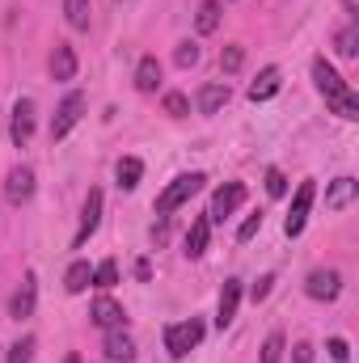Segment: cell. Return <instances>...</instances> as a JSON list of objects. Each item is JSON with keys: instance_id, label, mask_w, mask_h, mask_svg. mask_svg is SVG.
<instances>
[{"instance_id": "obj_1", "label": "cell", "mask_w": 359, "mask_h": 363, "mask_svg": "<svg viewBox=\"0 0 359 363\" xmlns=\"http://www.w3.org/2000/svg\"><path fill=\"white\" fill-rule=\"evenodd\" d=\"M203 182H207L203 174H182V178H174L170 186H165V190H161V194H157L153 211H157L161 220H165V216H174L182 203H190V199H194V194L203 190Z\"/></svg>"}, {"instance_id": "obj_2", "label": "cell", "mask_w": 359, "mask_h": 363, "mask_svg": "<svg viewBox=\"0 0 359 363\" xmlns=\"http://www.w3.org/2000/svg\"><path fill=\"white\" fill-rule=\"evenodd\" d=\"M199 342H203V321H199V317H190V321H174V325L165 330V351H170L174 359H186Z\"/></svg>"}, {"instance_id": "obj_3", "label": "cell", "mask_w": 359, "mask_h": 363, "mask_svg": "<svg viewBox=\"0 0 359 363\" xmlns=\"http://www.w3.org/2000/svg\"><path fill=\"white\" fill-rule=\"evenodd\" d=\"M313 199H317V182H300V190H296V199H292V211H287V220H283V233H287V237H300V233H304L309 211H313Z\"/></svg>"}, {"instance_id": "obj_4", "label": "cell", "mask_w": 359, "mask_h": 363, "mask_svg": "<svg viewBox=\"0 0 359 363\" xmlns=\"http://www.w3.org/2000/svg\"><path fill=\"white\" fill-rule=\"evenodd\" d=\"M81 114H85V93L72 89L64 101H60V110H55V118H51V140H64L77 123H81Z\"/></svg>"}, {"instance_id": "obj_5", "label": "cell", "mask_w": 359, "mask_h": 363, "mask_svg": "<svg viewBox=\"0 0 359 363\" xmlns=\"http://www.w3.org/2000/svg\"><path fill=\"white\" fill-rule=\"evenodd\" d=\"M245 194H250V190H245L241 182H224V186H220V190L211 194L207 220H211V224H216V220H228V216H233V211H237V207L245 203Z\"/></svg>"}, {"instance_id": "obj_6", "label": "cell", "mask_w": 359, "mask_h": 363, "mask_svg": "<svg viewBox=\"0 0 359 363\" xmlns=\"http://www.w3.org/2000/svg\"><path fill=\"white\" fill-rule=\"evenodd\" d=\"M34 114H38V110H34V101H30V97H21V101L13 106L9 135H13V144H17V148H26V144H30V135H34Z\"/></svg>"}, {"instance_id": "obj_7", "label": "cell", "mask_w": 359, "mask_h": 363, "mask_svg": "<svg viewBox=\"0 0 359 363\" xmlns=\"http://www.w3.org/2000/svg\"><path fill=\"white\" fill-rule=\"evenodd\" d=\"M4 199H9L13 207H21V203L34 199V169H30V165L9 169V178H4Z\"/></svg>"}, {"instance_id": "obj_8", "label": "cell", "mask_w": 359, "mask_h": 363, "mask_svg": "<svg viewBox=\"0 0 359 363\" xmlns=\"http://www.w3.org/2000/svg\"><path fill=\"white\" fill-rule=\"evenodd\" d=\"M304 291H309L313 300H338V291H343V274L334 271V267L313 271L309 274V283H304Z\"/></svg>"}, {"instance_id": "obj_9", "label": "cell", "mask_w": 359, "mask_h": 363, "mask_svg": "<svg viewBox=\"0 0 359 363\" xmlns=\"http://www.w3.org/2000/svg\"><path fill=\"white\" fill-rule=\"evenodd\" d=\"M101 190H89V199H85V211H81V228H77V237H72V245L81 250L85 241H89L93 233H97V224H101Z\"/></svg>"}, {"instance_id": "obj_10", "label": "cell", "mask_w": 359, "mask_h": 363, "mask_svg": "<svg viewBox=\"0 0 359 363\" xmlns=\"http://www.w3.org/2000/svg\"><path fill=\"white\" fill-rule=\"evenodd\" d=\"M34 300H38V279L26 274V283H21V287L13 291V300H9V317H13V321L34 317Z\"/></svg>"}, {"instance_id": "obj_11", "label": "cell", "mask_w": 359, "mask_h": 363, "mask_svg": "<svg viewBox=\"0 0 359 363\" xmlns=\"http://www.w3.org/2000/svg\"><path fill=\"white\" fill-rule=\"evenodd\" d=\"M237 304H241V279H224V291H220V304H216V325H220V330L233 325Z\"/></svg>"}, {"instance_id": "obj_12", "label": "cell", "mask_w": 359, "mask_h": 363, "mask_svg": "<svg viewBox=\"0 0 359 363\" xmlns=\"http://www.w3.org/2000/svg\"><path fill=\"white\" fill-rule=\"evenodd\" d=\"M89 317H93V325H101V330H118L127 313H123V304H118L114 296H97L93 308H89Z\"/></svg>"}, {"instance_id": "obj_13", "label": "cell", "mask_w": 359, "mask_h": 363, "mask_svg": "<svg viewBox=\"0 0 359 363\" xmlns=\"http://www.w3.org/2000/svg\"><path fill=\"white\" fill-rule=\"evenodd\" d=\"M101 351H106L110 363H131L136 359V342H131V334H127L123 325H118V330H106V347H101Z\"/></svg>"}, {"instance_id": "obj_14", "label": "cell", "mask_w": 359, "mask_h": 363, "mask_svg": "<svg viewBox=\"0 0 359 363\" xmlns=\"http://www.w3.org/2000/svg\"><path fill=\"white\" fill-rule=\"evenodd\" d=\"M313 81H317V89L326 93V101L351 89V85H347V81H343V77L334 72V64H330V60H313Z\"/></svg>"}, {"instance_id": "obj_15", "label": "cell", "mask_w": 359, "mask_h": 363, "mask_svg": "<svg viewBox=\"0 0 359 363\" xmlns=\"http://www.w3.org/2000/svg\"><path fill=\"white\" fill-rule=\"evenodd\" d=\"M207 241H211V220H207V216H199V220L190 224L186 241H182V245H186L182 254H186V258L194 262V258H203V254H207Z\"/></svg>"}, {"instance_id": "obj_16", "label": "cell", "mask_w": 359, "mask_h": 363, "mask_svg": "<svg viewBox=\"0 0 359 363\" xmlns=\"http://www.w3.org/2000/svg\"><path fill=\"white\" fill-rule=\"evenodd\" d=\"M355 194H359V182L355 178L330 182V190H326V207H330V211H343V207H351V203H355Z\"/></svg>"}, {"instance_id": "obj_17", "label": "cell", "mask_w": 359, "mask_h": 363, "mask_svg": "<svg viewBox=\"0 0 359 363\" xmlns=\"http://www.w3.org/2000/svg\"><path fill=\"white\" fill-rule=\"evenodd\" d=\"M51 77L55 81H72L77 77V51L68 43H55V51H51Z\"/></svg>"}, {"instance_id": "obj_18", "label": "cell", "mask_w": 359, "mask_h": 363, "mask_svg": "<svg viewBox=\"0 0 359 363\" xmlns=\"http://www.w3.org/2000/svg\"><path fill=\"white\" fill-rule=\"evenodd\" d=\"M157 85H161V60H157V55H144V60L136 64V89L157 93Z\"/></svg>"}, {"instance_id": "obj_19", "label": "cell", "mask_w": 359, "mask_h": 363, "mask_svg": "<svg viewBox=\"0 0 359 363\" xmlns=\"http://www.w3.org/2000/svg\"><path fill=\"white\" fill-rule=\"evenodd\" d=\"M279 85H283L279 68H263V72H258V81L250 85V101H270V97L279 93Z\"/></svg>"}, {"instance_id": "obj_20", "label": "cell", "mask_w": 359, "mask_h": 363, "mask_svg": "<svg viewBox=\"0 0 359 363\" xmlns=\"http://www.w3.org/2000/svg\"><path fill=\"white\" fill-rule=\"evenodd\" d=\"M89 13H93V0H64V17L72 30H89Z\"/></svg>"}, {"instance_id": "obj_21", "label": "cell", "mask_w": 359, "mask_h": 363, "mask_svg": "<svg viewBox=\"0 0 359 363\" xmlns=\"http://www.w3.org/2000/svg\"><path fill=\"white\" fill-rule=\"evenodd\" d=\"M89 283H93V267H89V262H72V267H68V274H64V287H68L72 296H81Z\"/></svg>"}, {"instance_id": "obj_22", "label": "cell", "mask_w": 359, "mask_h": 363, "mask_svg": "<svg viewBox=\"0 0 359 363\" xmlns=\"http://www.w3.org/2000/svg\"><path fill=\"white\" fill-rule=\"evenodd\" d=\"M140 178H144V161H140V157H123V161H118V186H123V190H136Z\"/></svg>"}, {"instance_id": "obj_23", "label": "cell", "mask_w": 359, "mask_h": 363, "mask_svg": "<svg viewBox=\"0 0 359 363\" xmlns=\"http://www.w3.org/2000/svg\"><path fill=\"white\" fill-rule=\"evenodd\" d=\"M220 9H224L220 0H203V4H199V13H194V26H199V34H211V30L220 26Z\"/></svg>"}, {"instance_id": "obj_24", "label": "cell", "mask_w": 359, "mask_h": 363, "mask_svg": "<svg viewBox=\"0 0 359 363\" xmlns=\"http://www.w3.org/2000/svg\"><path fill=\"white\" fill-rule=\"evenodd\" d=\"M220 106H228V85H207V89L199 93V110L203 114H216Z\"/></svg>"}, {"instance_id": "obj_25", "label": "cell", "mask_w": 359, "mask_h": 363, "mask_svg": "<svg viewBox=\"0 0 359 363\" xmlns=\"http://www.w3.org/2000/svg\"><path fill=\"white\" fill-rule=\"evenodd\" d=\"M330 110H334L338 118L355 123V118H359V97H355V89H347V93H338V97H330Z\"/></svg>"}, {"instance_id": "obj_26", "label": "cell", "mask_w": 359, "mask_h": 363, "mask_svg": "<svg viewBox=\"0 0 359 363\" xmlns=\"http://www.w3.org/2000/svg\"><path fill=\"white\" fill-rule=\"evenodd\" d=\"M334 47H338V55H347V60H355V55H359V26H355V21L338 30V38H334Z\"/></svg>"}, {"instance_id": "obj_27", "label": "cell", "mask_w": 359, "mask_h": 363, "mask_svg": "<svg viewBox=\"0 0 359 363\" xmlns=\"http://www.w3.org/2000/svg\"><path fill=\"white\" fill-rule=\"evenodd\" d=\"M114 283H118V262H114V258H106L101 267H93V287L106 291V287H114Z\"/></svg>"}, {"instance_id": "obj_28", "label": "cell", "mask_w": 359, "mask_h": 363, "mask_svg": "<svg viewBox=\"0 0 359 363\" xmlns=\"http://www.w3.org/2000/svg\"><path fill=\"white\" fill-rule=\"evenodd\" d=\"M241 64H245V51H241V47H237V43H233V47H224V51H220V68H224V72H228V77H233V72H241Z\"/></svg>"}, {"instance_id": "obj_29", "label": "cell", "mask_w": 359, "mask_h": 363, "mask_svg": "<svg viewBox=\"0 0 359 363\" xmlns=\"http://www.w3.org/2000/svg\"><path fill=\"white\" fill-rule=\"evenodd\" d=\"M174 64H178V68H194V64H199V43H178Z\"/></svg>"}, {"instance_id": "obj_30", "label": "cell", "mask_w": 359, "mask_h": 363, "mask_svg": "<svg viewBox=\"0 0 359 363\" xmlns=\"http://www.w3.org/2000/svg\"><path fill=\"white\" fill-rule=\"evenodd\" d=\"M9 363H34V338H21L9 347Z\"/></svg>"}, {"instance_id": "obj_31", "label": "cell", "mask_w": 359, "mask_h": 363, "mask_svg": "<svg viewBox=\"0 0 359 363\" xmlns=\"http://www.w3.org/2000/svg\"><path fill=\"white\" fill-rule=\"evenodd\" d=\"M165 114H174V118H186V114H190L186 93H165Z\"/></svg>"}, {"instance_id": "obj_32", "label": "cell", "mask_w": 359, "mask_h": 363, "mask_svg": "<svg viewBox=\"0 0 359 363\" xmlns=\"http://www.w3.org/2000/svg\"><path fill=\"white\" fill-rule=\"evenodd\" d=\"M283 359V334H270L263 342V363H279Z\"/></svg>"}, {"instance_id": "obj_33", "label": "cell", "mask_w": 359, "mask_h": 363, "mask_svg": "<svg viewBox=\"0 0 359 363\" xmlns=\"http://www.w3.org/2000/svg\"><path fill=\"white\" fill-rule=\"evenodd\" d=\"M267 194L270 199H283V194H287V178H283L279 169H270L267 174Z\"/></svg>"}, {"instance_id": "obj_34", "label": "cell", "mask_w": 359, "mask_h": 363, "mask_svg": "<svg viewBox=\"0 0 359 363\" xmlns=\"http://www.w3.org/2000/svg\"><path fill=\"white\" fill-rule=\"evenodd\" d=\"M326 351H330V359H334V363H347V359H351L347 338H330V347H326Z\"/></svg>"}, {"instance_id": "obj_35", "label": "cell", "mask_w": 359, "mask_h": 363, "mask_svg": "<svg viewBox=\"0 0 359 363\" xmlns=\"http://www.w3.org/2000/svg\"><path fill=\"white\" fill-rule=\"evenodd\" d=\"M258 228H263V216H250V220H245V224L237 228V241H250V237H254Z\"/></svg>"}, {"instance_id": "obj_36", "label": "cell", "mask_w": 359, "mask_h": 363, "mask_svg": "<svg viewBox=\"0 0 359 363\" xmlns=\"http://www.w3.org/2000/svg\"><path fill=\"white\" fill-rule=\"evenodd\" d=\"M270 283H275V274H263V279L254 283V291H250V296H254V304H258V300H267V296H270Z\"/></svg>"}, {"instance_id": "obj_37", "label": "cell", "mask_w": 359, "mask_h": 363, "mask_svg": "<svg viewBox=\"0 0 359 363\" xmlns=\"http://www.w3.org/2000/svg\"><path fill=\"white\" fill-rule=\"evenodd\" d=\"M296 363H313V347H309V342L296 347Z\"/></svg>"}, {"instance_id": "obj_38", "label": "cell", "mask_w": 359, "mask_h": 363, "mask_svg": "<svg viewBox=\"0 0 359 363\" xmlns=\"http://www.w3.org/2000/svg\"><path fill=\"white\" fill-rule=\"evenodd\" d=\"M148 274H153V267H148V258H140V262H136V279H148Z\"/></svg>"}, {"instance_id": "obj_39", "label": "cell", "mask_w": 359, "mask_h": 363, "mask_svg": "<svg viewBox=\"0 0 359 363\" xmlns=\"http://www.w3.org/2000/svg\"><path fill=\"white\" fill-rule=\"evenodd\" d=\"M343 9L351 13V21H355V13H359V0H343Z\"/></svg>"}, {"instance_id": "obj_40", "label": "cell", "mask_w": 359, "mask_h": 363, "mask_svg": "<svg viewBox=\"0 0 359 363\" xmlns=\"http://www.w3.org/2000/svg\"><path fill=\"white\" fill-rule=\"evenodd\" d=\"M64 363H81V355H68V359H64Z\"/></svg>"}]
</instances>
